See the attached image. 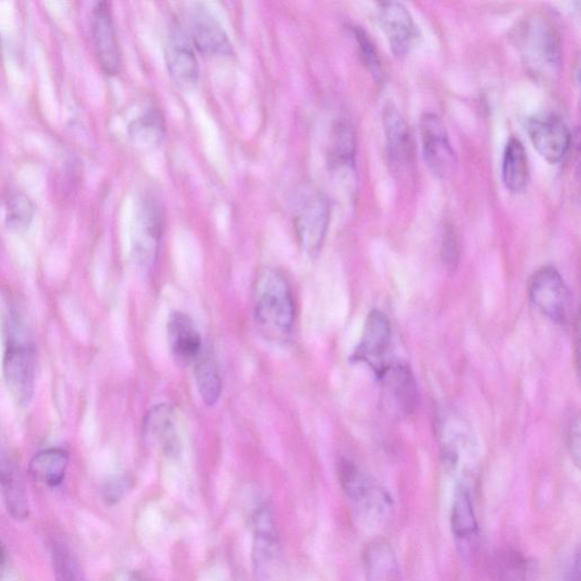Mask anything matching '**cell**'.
<instances>
[{"instance_id":"obj_11","label":"cell","mask_w":581,"mask_h":581,"mask_svg":"<svg viewBox=\"0 0 581 581\" xmlns=\"http://www.w3.org/2000/svg\"><path fill=\"white\" fill-rule=\"evenodd\" d=\"M528 135L535 149L551 164L559 163L567 153L571 135L566 122L556 114L540 115L528 121Z\"/></svg>"},{"instance_id":"obj_12","label":"cell","mask_w":581,"mask_h":581,"mask_svg":"<svg viewBox=\"0 0 581 581\" xmlns=\"http://www.w3.org/2000/svg\"><path fill=\"white\" fill-rule=\"evenodd\" d=\"M279 536L274 516L268 506L261 507L254 519L252 565L258 580H267L277 560Z\"/></svg>"},{"instance_id":"obj_20","label":"cell","mask_w":581,"mask_h":581,"mask_svg":"<svg viewBox=\"0 0 581 581\" xmlns=\"http://www.w3.org/2000/svg\"><path fill=\"white\" fill-rule=\"evenodd\" d=\"M491 581H537L539 564L514 548L495 552L489 563Z\"/></svg>"},{"instance_id":"obj_31","label":"cell","mask_w":581,"mask_h":581,"mask_svg":"<svg viewBox=\"0 0 581 581\" xmlns=\"http://www.w3.org/2000/svg\"><path fill=\"white\" fill-rule=\"evenodd\" d=\"M54 566L58 581H81L69 552L61 546L54 551Z\"/></svg>"},{"instance_id":"obj_30","label":"cell","mask_w":581,"mask_h":581,"mask_svg":"<svg viewBox=\"0 0 581 581\" xmlns=\"http://www.w3.org/2000/svg\"><path fill=\"white\" fill-rule=\"evenodd\" d=\"M353 33L358 42L362 62L376 78H380L382 74L381 62L374 44L362 29L358 28V26H354Z\"/></svg>"},{"instance_id":"obj_6","label":"cell","mask_w":581,"mask_h":581,"mask_svg":"<svg viewBox=\"0 0 581 581\" xmlns=\"http://www.w3.org/2000/svg\"><path fill=\"white\" fill-rule=\"evenodd\" d=\"M164 230V213L161 203L152 196L141 199L132 237V251L143 269H151L160 254Z\"/></svg>"},{"instance_id":"obj_37","label":"cell","mask_w":581,"mask_h":581,"mask_svg":"<svg viewBox=\"0 0 581 581\" xmlns=\"http://www.w3.org/2000/svg\"><path fill=\"white\" fill-rule=\"evenodd\" d=\"M129 581H141V579H139V578H134V579H132V580H129Z\"/></svg>"},{"instance_id":"obj_18","label":"cell","mask_w":581,"mask_h":581,"mask_svg":"<svg viewBox=\"0 0 581 581\" xmlns=\"http://www.w3.org/2000/svg\"><path fill=\"white\" fill-rule=\"evenodd\" d=\"M168 341L174 359L182 364L195 363L205 350L194 321L181 311H174L170 316Z\"/></svg>"},{"instance_id":"obj_34","label":"cell","mask_w":581,"mask_h":581,"mask_svg":"<svg viewBox=\"0 0 581 581\" xmlns=\"http://www.w3.org/2000/svg\"><path fill=\"white\" fill-rule=\"evenodd\" d=\"M126 487L127 483L124 479H115L106 485L103 491L104 498L110 502H116L123 496Z\"/></svg>"},{"instance_id":"obj_35","label":"cell","mask_w":581,"mask_h":581,"mask_svg":"<svg viewBox=\"0 0 581 581\" xmlns=\"http://www.w3.org/2000/svg\"><path fill=\"white\" fill-rule=\"evenodd\" d=\"M568 581H580V558L579 553L576 554V559L569 572Z\"/></svg>"},{"instance_id":"obj_26","label":"cell","mask_w":581,"mask_h":581,"mask_svg":"<svg viewBox=\"0 0 581 581\" xmlns=\"http://www.w3.org/2000/svg\"><path fill=\"white\" fill-rule=\"evenodd\" d=\"M530 176L528 157L522 143L518 138H510L505 150L502 177L508 190L514 194L522 193Z\"/></svg>"},{"instance_id":"obj_9","label":"cell","mask_w":581,"mask_h":581,"mask_svg":"<svg viewBox=\"0 0 581 581\" xmlns=\"http://www.w3.org/2000/svg\"><path fill=\"white\" fill-rule=\"evenodd\" d=\"M420 134L422 152L429 169L440 178L452 176L457 169V154L442 120L431 113L422 115Z\"/></svg>"},{"instance_id":"obj_3","label":"cell","mask_w":581,"mask_h":581,"mask_svg":"<svg viewBox=\"0 0 581 581\" xmlns=\"http://www.w3.org/2000/svg\"><path fill=\"white\" fill-rule=\"evenodd\" d=\"M337 470L341 487L361 524L369 531L385 524L393 509V499L388 492L371 474L347 459L339 461Z\"/></svg>"},{"instance_id":"obj_22","label":"cell","mask_w":581,"mask_h":581,"mask_svg":"<svg viewBox=\"0 0 581 581\" xmlns=\"http://www.w3.org/2000/svg\"><path fill=\"white\" fill-rule=\"evenodd\" d=\"M362 563L367 581H403L398 559L385 541L368 545Z\"/></svg>"},{"instance_id":"obj_24","label":"cell","mask_w":581,"mask_h":581,"mask_svg":"<svg viewBox=\"0 0 581 581\" xmlns=\"http://www.w3.org/2000/svg\"><path fill=\"white\" fill-rule=\"evenodd\" d=\"M356 140L351 126L341 122L336 124L329 153L330 166L338 178H345L355 169Z\"/></svg>"},{"instance_id":"obj_27","label":"cell","mask_w":581,"mask_h":581,"mask_svg":"<svg viewBox=\"0 0 581 581\" xmlns=\"http://www.w3.org/2000/svg\"><path fill=\"white\" fill-rule=\"evenodd\" d=\"M165 122L162 113L156 109L148 110L129 125V137L144 150L161 146L165 137Z\"/></svg>"},{"instance_id":"obj_16","label":"cell","mask_w":581,"mask_h":581,"mask_svg":"<svg viewBox=\"0 0 581 581\" xmlns=\"http://www.w3.org/2000/svg\"><path fill=\"white\" fill-rule=\"evenodd\" d=\"M383 124L391 169L394 173H404L413 160V143L409 126L392 103L385 106Z\"/></svg>"},{"instance_id":"obj_1","label":"cell","mask_w":581,"mask_h":581,"mask_svg":"<svg viewBox=\"0 0 581 581\" xmlns=\"http://www.w3.org/2000/svg\"><path fill=\"white\" fill-rule=\"evenodd\" d=\"M254 321L260 335L274 343H285L296 323V304L285 276L274 269H263L254 289Z\"/></svg>"},{"instance_id":"obj_10","label":"cell","mask_w":581,"mask_h":581,"mask_svg":"<svg viewBox=\"0 0 581 581\" xmlns=\"http://www.w3.org/2000/svg\"><path fill=\"white\" fill-rule=\"evenodd\" d=\"M382 386V404L394 417L406 418L417 406V384L407 364L391 363L379 378Z\"/></svg>"},{"instance_id":"obj_8","label":"cell","mask_w":581,"mask_h":581,"mask_svg":"<svg viewBox=\"0 0 581 581\" xmlns=\"http://www.w3.org/2000/svg\"><path fill=\"white\" fill-rule=\"evenodd\" d=\"M530 297L534 306L557 324L566 322L570 294L561 274L554 268H542L532 277Z\"/></svg>"},{"instance_id":"obj_7","label":"cell","mask_w":581,"mask_h":581,"mask_svg":"<svg viewBox=\"0 0 581 581\" xmlns=\"http://www.w3.org/2000/svg\"><path fill=\"white\" fill-rule=\"evenodd\" d=\"M391 341L390 321L384 312L375 309L367 317L362 337L351 359L364 362L379 379L391 364L388 360Z\"/></svg>"},{"instance_id":"obj_21","label":"cell","mask_w":581,"mask_h":581,"mask_svg":"<svg viewBox=\"0 0 581 581\" xmlns=\"http://www.w3.org/2000/svg\"><path fill=\"white\" fill-rule=\"evenodd\" d=\"M0 491L9 512L21 520L29 516V500L17 466L0 447Z\"/></svg>"},{"instance_id":"obj_2","label":"cell","mask_w":581,"mask_h":581,"mask_svg":"<svg viewBox=\"0 0 581 581\" xmlns=\"http://www.w3.org/2000/svg\"><path fill=\"white\" fill-rule=\"evenodd\" d=\"M516 46L520 57L535 77L549 82L561 69V41L554 25L540 14L523 20L516 30Z\"/></svg>"},{"instance_id":"obj_28","label":"cell","mask_w":581,"mask_h":581,"mask_svg":"<svg viewBox=\"0 0 581 581\" xmlns=\"http://www.w3.org/2000/svg\"><path fill=\"white\" fill-rule=\"evenodd\" d=\"M452 528L454 535L460 541H470L479 534V522L474 515L470 492L460 487L452 508Z\"/></svg>"},{"instance_id":"obj_17","label":"cell","mask_w":581,"mask_h":581,"mask_svg":"<svg viewBox=\"0 0 581 581\" xmlns=\"http://www.w3.org/2000/svg\"><path fill=\"white\" fill-rule=\"evenodd\" d=\"M168 71L173 82L182 88H193L199 82L200 69L196 52L183 33L174 30L165 51Z\"/></svg>"},{"instance_id":"obj_15","label":"cell","mask_w":581,"mask_h":581,"mask_svg":"<svg viewBox=\"0 0 581 581\" xmlns=\"http://www.w3.org/2000/svg\"><path fill=\"white\" fill-rule=\"evenodd\" d=\"M379 17L393 54L404 59L409 54L418 36L410 12L401 3H381Z\"/></svg>"},{"instance_id":"obj_32","label":"cell","mask_w":581,"mask_h":581,"mask_svg":"<svg viewBox=\"0 0 581 581\" xmlns=\"http://www.w3.org/2000/svg\"><path fill=\"white\" fill-rule=\"evenodd\" d=\"M566 442L568 450L574 463H580V424L579 416L573 411L569 412L566 419Z\"/></svg>"},{"instance_id":"obj_36","label":"cell","mask_w":581,"mask_h":581,"mask_svg":"<svg viewBox=\"0 0 581 581\" xmlns=\"http://www.w3.org/2000/svg\"><path fill=\"white\" fill-rule=\"evenodd\" d=\"M5 570V553L3 546L0 545V579H2Z\"/></svg>"},{"instance_id":"obj_29","label":"cell","mask_w":581,"mask_h":581,"mask_svg":"<svg viewBox=\"0 0 581 581\" xmlns=\"http://www.w3.org/2000/svg\"><path fill=\"white\" fill-rule=\"evenodd\" d=\"M35 217L30 198L20 191L10 195L7 203V225L14 232L28 230Z\"/></svg>"},{"instance_id":"obj_5","label":"cell","mask_w":581,"mask_h":581,"mask_svg":"<svg viewBox=\"0 0 581 581\" xmlns=\"http://www.w3.org/2000/svg\"><path fill=\"white\" fill-rule=\"evenodd\" d=\"M331 221V207L321 191L311 190L301 197L295 210V230L301 249L310 257L324 246Z\"/></svg>"},{"instance_id":"obj_13","label":"cell","mask_w":581,"mask_h":581,"mask_svg":"<svg viewBox=\"0 0 581 581\" xmlns=\"http://www.w3.org/2000/svg\"><path fill=\"white\" fill-rule=\"evenodd\" d=\"M92 36L98 62L106 74L116 75L122 67V57L111 5L98 3L92 14Z\"/></svg>"},{"instance_id":"obj_4","label":"cell","mask_w":581,"mask_h":581,"mask_svg":"<svg viewBox=\"0 0 581 581\" xmlns=\"http://www.w3.org/2000/svg\"><path fill=\"white\" fill-rule=\"evenodd\" d=\"M37 359L33 343L11 332L3 360V373L13 399L18 406H29L36 388Z\"/></svg>"},{"instance_id":"obj_14","label":"cell","mask_w":581,"mask_h":581,"mask_svg":"<svg viewBox=\"0 0 581 581\" xmlns=\"http://www.w3.org/2000/svg\"><path fill=\"white\" fill-rule=\"evenodd\" d=\"M187 15L191 38L202 54L217 58L234 55L233 45L222 25L206 9L195 5Z\"/></svg>"},{"instance_id":"obj_19","label":"cell","mask_w":581,"mask_h":581,"mask_svg":"<svg viewBox=\"0 0 581 581\" xmlns=\"http://www.w3.org/2000/svg\"><path fill=\"white\" fill-rule=\"evenodd\" d=\"M144 436L168 456L180 453V437L171 406L161 404L149 410L144 421Z\"/></svg>"},{"instance_id":"obj_23","label":"cell","mask_w":581,"mask_h":581,"mask_svg":"<svg viewBox=\"0 0 581 581\" xmlns=\"http://www.w3.org/2000/svg\"><path fill=\"white\" fill-rule=\"evenodd\" d=\"M70 456L64 448L50 447L38 453L30 461L33 479L50 487H57L65 479Z\"/></svg>"},{"instance_id":"obj_25","label":"cell","mask_w":581,"mask_h":581,"mask_svg":"<svg viewBox=\"0 0 581 581\" xmlns=\"http://www.w3.org/2000/svg\"><path fill=\"white\" fill-rule=\"evenodd\" d=\"M195 380L202 403L208 407L218 405L223 383L219 363L210 353L202 351L195 362Z\"/></svg>"},{"instance_id":"obj_33","label":"cell","mask_w":581,"mask_h":581,"mask_svg":"<svg viewBox=\"0 0 581 581\" xmlns=\"http://www.w3.org/2000/svg\"><path fill=\"white\" fill-rule=\"evenodd\" d=\"M442 252L446 265L452 269L456 268L459 259V247L456 234L452 228L446 230L444 234Z\"/></svg>"}]
</instances>
